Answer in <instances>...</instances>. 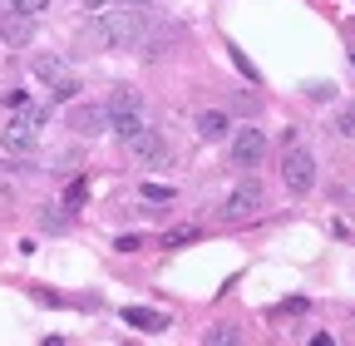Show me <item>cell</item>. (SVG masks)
I'll return each mask as SVG.
<instances>
[{"label":"cell","instance_id":"obj_1","mask_svg":"<svg viewBox=\"0 0 355 346\" xmlns=\"http://www.w3.org/2000/svg\"><path fill=\"white\" fill-rule=\"evenodd\" d=\"M89 35H94V45H104V50H133L144 40V10L139 6H109V10H99Z\"/></svg>","mask_w":355,"mask_h":346},{"label":"cell","instance_id":"obj_2","mask_svg":"<svg viewBox=\"0 0 355 346\" xmlns=\"http://www.w3.org/2000/svg\"><path fill=\"white\" fill-rule=\"evenodd\" d=\"M282 179L291 193H311V183H316V158L291 139H286V158H282Z\"/></svg>","mask_w":355,"mask_h":346},{"label":"cell","instance_id":"obj_3","mask_svg":"<svg viewBox=\"0 0 355 346\" xmlns=\"http://www.w3.org/2000/svg\"><path fill=\"white\" fill-rule=\"evenodd\" d=\"M123 144H128V154H133V158H144L148 168H168V144H163L158 129H144V124H139Z\"/></svg>","mask_w":355,"mask_h":346},{"label":"cell","instance_id":"obj_4","mask_svg":"<svg viewBox=\"0 0 355 346\" xmlns=\"http://www.w3.org/2000/svg\"><path fill=\"white\" fill-rule=\"evenodd\" d=\"M257 208H261V183L252 179V183H237V188L227 193V203H222V218L237 223V218H252Z\"/></svg>","mask_w":355,"mask_h":346},{"label":"cell","instance_id":"obj_5","mask_svg":"<svg viewBox=\"0 0 355 346\" xmlns=\"http://www.w3.org/2000/svg\"><path fill=\"white\" fill-rule=\"evenodd\" d=\"M69 129L84 134V139H99L104 129H109V109L104 104H74L69 109Z\"/></svg>","mask_w":355,"mask_h":346},{"label":"cell","instance_id":"obj_6","mask_svg":"<svg viewBox=\"0 0 355 346\" xmlns=\"http://www.w3.org/2000/svg\"><path fill=\"white\" fill-rule=\"evenodd\" d=\"M266 154V134L261 129H237V139H232V163L237 168H257Z\"/></svg>","mask_w":355,"mask_h":346},{"label":"cell","instance_id":"obj_7","mask_svg":"<svg viewBox=\"0 0 355 346\" xmlns=\"http://www.w3.org/2000/svg\"><path fill=\"white\" fill-rule=\"evenodd\" d=\"M123 322H128L133 331H148V336H158V331L173 327V322H168L163 312H153V307H123Z\"/></svg>","mask_w":355,"mask_h":346},{"label":"cell","instance_id":"obj_8","mask_svg":"<svg viewBox=\"0 0 355 346\" xmlns=\"http://www.w3.org/2000/svg\"><path fill=\"white\" fill-rule=\"evenodd\" d=\"M104 109H109V124H114V119H133V114L144 109V99L133 94V90H114V94L104 99Z\"/></svg>","mask_w":355,"mask_h":346},{"label":"cell","instance_id":"obj_9","mask_svg":"<svg viewBox=\"0 0 355 346\" xmlns=\"http://www.w3.org/2000/svg\"><path fill=\"white\" fill-rule=\"evenodd\" d=\"M198 134H202L207 144L227 139V114H222V109H207V114H198Z\"/></svg>","mask_w":355,"mask_h":346},{"label":"cell","instance_id":"obj_10","mask_svg":"<svg viewBox=\"0 0 355 346\" xmlns=\"http://www.w3.org/2000/svg\"><path fill=\"white\" fill-rule=\"evenodd\" d=\"M0 40H6V45H25L30 40V15H6L0 20Z\"/></svg>","mask_w":355,"mask_h":346},{"label":"cell","instance_id":"obj_11","mask_svg":"<svg viewBox=\"0 0 355 346\" xmlns=\"http://www.w3.org/2000/svg\"><path fill=\"white\" fill-rule=\"evenodd\" d=\"M35 74H40L44 84H55V79H64L69 69H64V60H50V55H44V60H35Z\"/></svg>","mask_w":355,"mask_h":346},{"label":"cell","instance_id":"obj_12","mask_svg":"<svg viewBox=\"0 0 355 346\" xmlns=\"http://www.w3.org/2000/svg\"><path fill=\"white\" fill-rule=\"evenodd\" d=\"M74 94H79V79H74V74H64V79H55V84H50V99H60V104H64V99H74Z\"/></svg>","mask_w":355,"mask_h":346},{"label":"cell","instance_id":"obj_13","mask_svg":"<svg viewBox=\"0 0 355 346\" xmlns=\"http://www.w3.org/2000/svg\"><path fill=\"white\" fill-rule=\"evenodd\" d=\"M139 193H144L148 203H173V188H168V183H144Z\"/></svg>","mask_w":355,"mask_h":346},{"label":"cell","instance_id":"obj_14","mask_svg":"<svg viewBox=\"0 0 355 346\" xmlns=\"http://www.w3.org/2000/svg\"><path fill=\"white\" fill-rule=\"evenodd\" d=\"M84 198H89V183H84V179H74V183L64 188V203H69V208H84Z\"/></svg>","mask_w":355,"mask_h":346},{"label":"cell","instance_id":"obj_15","mask_svg":"<svg viewBox=\"0 0 355 346\" xmlns=\"http://www.w3.org/2000/svg\"><path fill=\"white\" fill-rule=\"evenodd\" d=\"M193 238H198V228H173V233H163V247H183Z\"/></svg>","mask_w":355,"mask_h":346},{"label":"cell","instance_id":"obj_16","mask_svg":"<svg viewBox=\"0 0 355 346\" xmlns=\"http://www.w3.org/2000/svg\"><path fill=\"white\" fill-rule=\"evenodd\" d=\"M89 10H109V6H139V10H148L153 0H84Z\"/></svg>","mask_w":355,"mask_h":346},{"label":"cell","instance_id":"obj_17","mask_svg":"<svg viewBox=\"0 0 355 346\" xmlns=\"http://www.w3.org/2000/svg\"><path fill=\"white\" fill-rule=\"evenodd\" d=\"M44 6H50V0H10V10H15V15H30V20H35Z\"/></svg>","mask_w":355,"mask_h":346},{"label":"cell","instance_id":"obj_18","mask_svg":"<svg viewBox=\"0 0 355 346\" xmlns=\"http://www.w3.org/2000/svg\"><path fill=\"white\" fill-rule=\"evenodd\" d=\"M202 341H207V346H227V341H237V331H232V327H212Z\"/></svg>","mask_w":355,"mask_h":346},{"label":"cell","instance_id":"obj_19","mask_svg":"<svg viewBox=\"0 0 355 346\" xmlns=\"http://www.w3.org/2000/svg\"><path fill=\"white\" fill-rule=\"evenodd\" d=\"M227 50H232V65H237V69H242V74H247V79H252V84H257V69H252V65H247V55H242V50H237V45H227Z\"/></svg>","mask_w":355,"mask_h":346},{"label":"cell","instance_id":"obj_20","mask_svg":"<svg viewBox=\"0 0 355 346\" xmlns=\"http://www.w3.org/2000/svg\"><path fill=\"white\" fill-rule=\"evenodd\" d=\"M114 247H119V252H133V247H144V238H139V233H128V238H119Z\"/></svg>","mask_w":355,"mask_h":346},{"label":"cell","instance_id":"obj_21","mask_svg":"<svg viewBox=\"0 0 355 346\" xmlns=\"http://www.w3.org/2000/svg\"><path fill=\"white\" fill-rule=\"evenodd\" d=\"M340 134H355V109H345V114H340Z\"/></svg>","mask_w":355,"mask_h":346},{"label":"cell","instance_id":"obj_22","mask_svg":"<svg viewBox=\"0 0 355 346\" xmlns=\"http://www.w3.org/2000/svg\"><path fill=\"white\" fill-rule=\"evenodd\" d=\"M350 60H355V50H350Z\"/></svg>","mask_w":355,"mask_h":346}]
</instances>
